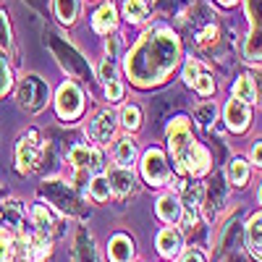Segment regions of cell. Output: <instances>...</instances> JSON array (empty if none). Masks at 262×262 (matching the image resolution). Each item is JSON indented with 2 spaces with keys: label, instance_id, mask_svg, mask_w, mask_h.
<instances>
[{
  "label": "cell",
  "instance_id": "1",
  "mask_svg": "<svg viewBox=\"0 0 262 262\" xmlns=\"http://www.w3.org/2000/svg\"><path fill=\"white\" fill-rule=\"evenodd\" d=\"M181 58L179 39L168 32H149L126 58V71L139 86L163 81Z\"/></svg>",
  "mask_w": 262,
  "mask_h": 262
},
{
  "label": "cell",
  "instance_id": "2",
  "mask_svg": "<svg viewBox=\"0 0 262 262\" xmlns=\"http://www.w3.org/2000/svg\"><path fill=\"white\" fill-rule=\"evenodd\" d=\"M48 97H50V86L45 79H39V76H24L18 84V102L24 111L29 113H39L42 107L48 105Z\"/></svg>",
  "mask_w": 262,
  "mask_h": 262
},
{
  "label": "cell",
  "instance_id": "3",
  "mask_svg": "<svg viewBox=\"0 0 262 262\" xmlns=\"http://www.w3.org/2000/svg\"><path fill=\"white\" fill-rule=\"evenodd\" d=\"M48 42H50L55 58L60 60V66L71 76H76V79H86V76H90V66H86V60L69 45V42H63L58 34H48Z\"/></svg>",
  "mask_w": 262,
  "mask_h": 262
},
{
  "label": "cell",
  "instance_id": "4",
  "mask_svg": "<svg viewBox=\"0 0 262 262\" xmlns=\"http://www.w3.org/2000/svg\"><path fill=\"white\" fill-rule=\"evenodd\" d=\"M55 107H58V116L63 121H74L81 116L84 111V95L79 92L76 84H63L58 90V100H55Z\"/></svg>",
  "mask_w": 262,
  "mask_h": 262
},
{
  "label": "cell",
  "instance_id": "5",
  "mask_svg": "<svg viewBox=\"0 0 262 262\" xmlns=\"http://www.w3.org/2000/svg\"><path fill=\"white\" fill-rule=\"evenodd\" d=\"M42 194H45L53 205H58L63 212H69V215L81 212L79 196H76L69 186H66V184H45V186H42Z\"/></svg>",
  "mask_w": 262,
  "mask_h": 262
},
{
  "label": "cell",
  "instance_id": "6",
  "mask_svg": "<svg viewBox=\"0 0 262 262\" xmlns=\"http://www.w3.org/2000/svg\"><path fill=\"white\" fill-rule=\"evenodd\" d=\"M142 170H144V179L152 184V186H160L168 181L170 170H168V163H165V155L160 149H149L144 155V163H142Z\"/></svg>",
  "mask_w": 262,
  "mask_h": 262
},
{
  "label": "cell",
  "instance_id": "7",
  "mask_svg": "<svg viewBox=\"0 0 262 262\" xmlns=\"http://www.w3.org/2000/svg\"><path fill=\"white\" fill-rule=\"evenodd\" d=\"M16 160H18L21 173H27L37 165V160H39V134L37 131H29L27 137H21L18 149H16Z\"/></svg>",
  "mask_w": 262,
  "mask_h": 262
},
{
  "label": "cell",
  "instance_id": "8",
  "mask_svg": "<svg viewBox=\"0 0 262 262\" xmlns=\"http://www.w3.org/2000/svg\"><path fill=\"white\" fill-rule=\"evenodd\" d=\"M168 139H170V152H173V158H181L184 152L191 147V131H189V123L184 118L179 121H173L170 131H168Z\"/></svg>",
  "mask_w": 262,
  "mask_h": 262
},
{
  "label": "cell",
  "instance_id": "9",
  "mask_svg": "<svg viewBox=\"0 0 262 262\" xmlns=\"http://www.w3.org/2000/svg\"><path fill=\"white\" fill-rule=\"evenodd\" d=\"M100 160H102L100 152L84 147V144H76V147H71V152H69V163H71L74 168H79V170H84V168L97 170V168H100Z\"/></svg>",
  "mask_w": 262,
  "mask_h": 262
},
{
  "label": "cell",
  "instance_id": "10",
  "mask_svg": "<svg viewBox=\"0 0 262 262\" xmlns=\"http://www.w3.org/2000/svg\"><path fill=\"white\" fill-rule=\"evenodd\" d=\"M226 123L231 131H244L249 126V107L242 100H231L226 105Z\"/></svg>",
  "mask_w": 262,
  "mask_h": 262
},
{
  "label": "cell",
  "instance_id": "11",
  "mask_svg": "<svg viewBox=\"0 0 262 262\" xmlns=\"http://www.w3.org/2000/svg\"><path fill=\"white\" fill-rule=\"evenodd\" d=\"M223 202H226V186H223V179L221 176H215L210 181V186H207V202H205V210H207L210 221L215 217V212L223 207Z\"/></svg>",
  "mask_w": 262,
  "mask_h": 262
},
{
  "label": "cell",
  "instance_id": "12",
  "mask_svg": "<svg viewBox=\"0 0 262 262\" xmlns=\"http://www.w3.org/2000/svg\"><path fill=\"white\" fill-rule=\"evenodd\" d=\"M113 131H116V118L111 113H97V118L90 123V137L95 142H107L113 137Z\"/></svg>",
  "mask_w": 262,
  "mask_h": 262
},
{
  "label": "cell",
  "instance_id": "13",
  "mask_svg": "<svg viewBox=\"0 0 262 262\" xmlns=\"http://www.w3.org/2000/svg\"><path fill=\"white\" fill-rule=\"evenodd\" d=\"M107 252H111V259L113 262H131V254H134V244H131V238L118 233L111 238V247H107Z\"/></svg>",
  "mask_w": 262,
  "mask_h": 262
},
{
  "label": "cell",
  "instance_id": "14",
  "mask_svg": "<svg viewBox=\"0 0 262 262\" xmlns=\"http://www.w3.org/2000/svg\"><path fill=\"white\" fill-rule=\"evenodd\" d=\"M76 262H100L95 242L90 238V233H86L84 228L76 231Z\"/></svg>",
  "mask_w": 262,
  "mask_h": 262
},
{
  "label": "cell",
  "instance_id": "15",
  "mask_svg": "<svg viewBox=\"0 0 262 262\" xmlns=\"http://www.w3.org/2000/svg\"><path fill=\"white\" fill-rule=\"evenodd\" d=\"M158 249H160V254H165V257H176V254L181 252V233L173 231V228L160 231V236H158Z\"/></svg>",
  "mask_w": 262,
  "mask_h": 262
},
{
  "label": "cell",
  "instance_id": "16",
  "mask_svg": "<svg viewBox=\"0 0 262 262\" xmlns=\"http://www.w3.org/2000/svg\"><path fill=\"white\" fill-rule=\"evenodd\" d=\"M200 200H202V186H186L184 191V207H186V226L196 223V210H200Z\"/></svg>",
  "mask_w": 262,
  "mask_h": 262
},
{
  "label": "cell",
  "instance_id": "17",
  "mask_svg": "<svg viewBox=\"0 0 262 262\" xmlns=\"http://www.w3.org/2000/svg\"><path fill=\"white\" fill-rule=\"evenodd\" d=\"M107 184H111V191H116V194H128L131 186H134V173L128 168H118V170L111 173Z\"/></svg>",
  "mask_w": 262,
  "mask_h": 262
},
{
  "label": "cell",
  "instance_id": "18",
  "mask_svg": "<svg viewBox=\"0 0 262 262\" xmlns=\"http://www.w3.org/2000/svg\"><path fill=\"white\" fill-rule=\"evenodd\" d=\"M158 215L163 217L165 223H176L179 217H181V205H179L176 196H173V194L163 196V200L158 202Z\"/></svg>",
  "mask_w": 262,
  "mask_h": 262
},
{
  "label": "cell",
  "instance_id": "19",
  "mask_svg": "<svg viewBox=\"0 0 262 262\" xmlns=\"http://www.w3.org/2000/svg\"><path fill=\"white\" fill-rule=\"evenodd\" d=\"M0 223H3V228H11V231H18L21 228V207L18 202H3L0 205Z\"/></svg>",
  "mask_w": 262,
  "mask_h": 262
},
{
  "label": "cell",
  "instance_id": "20",
  "mask_svg": "<svg viewBox=\"0 0 262 262\" xmlns=\"http://www.w3.org/2000/svg\"><path fill=\"white\" fill-rule=\"evenodd\" d=\"M116 160H118L121 168H131V165H134V160H137L134 142H131V139H121L118 147H116Z\"/></svg>",
  "mask_w": 262,
  "mask_h": 262
},
{
  "label": "cell",
  "instance_id": "21",
  "mask_svg": "<svg viewBox=\"0 0 262 262\" xmlns=\"http://www.w3.org/2000/svg\"><path fill=\"white\" fill-rule=\"evenodd\" d=\"M247 179H249V168H247V163H244L242 158H233V160L228 163V181H231L233 186H244Z\"/></svg>",
  "mask_w": 262,
  "mask_h": 262
},
{
  "label": "cell",
  "instance_id": "22",
  "mask_svg": "<svg viewBox=\"0 0 262 262\" xmlns=\"http://www.w3.org/2000/svg\"><path fill=\"white\" fill-rule=\"evenodd\" d=\"M113 27H116V8L107 3L95 13V29L97 32H111Z\"/></svg>",
  "mask_w": 262,
  "mask_h": 262
},
{
  "label": "cell",
  "instance_id": "23",
  "mask_svg": "<svg viewBox=\"0 0 262 262\" xmlns=\"http://www.w3.org/2000/svg\"><path fill=\"white\" fill-rule=\"evenodd\" d=\"M55 13L63 24H71L79 13V0H55Z\"/></svg>",
  "mask_w": 262,
  "mask_h": 262
},
{
  "label": "cell",
  "instance_id": "24",
  "mask_svg": "<svg viewBox=\"0 0 262 262\" xmlns=\"http://www.w3.org/2000/svg\"><path fill=\"white\" fill-rule=\"evenodd\" d=\"M233 95H236V100H242V102H254V100H257V90H254L252 79H249V76L238 79L236 86H233Z\"/></svg>",
  "mask_w": 262,
  "mask_h": 262
},
{
  "label": "cell",
  "instance_id": "25",
  "mask_svg": "<svg viewBox=\"0 0 262 262\" xmlns=\"http://www.w3.org/2000/svg\"><path fill=\"white\" fill-rule=\"evenodd\" d=\"M247 247L254 257H259V215H254L247 226Z\"/></svg>",
  "mask_w": 262,
  "mask_h": 262
},
{
  "label": "cell",
  "instance_id": "26",
  "mask_svg": "<svg viewBox=\"0 0 262 262\" xmlns=\"http://www.w3.org/2000/svg\"><path fill=\"white\" fill-rule=\"evenodd\" d=\"M123 13L128 21H144L147 18V6L142 3V0H126V6H123Z\"/></svg>",
  "mask_w": 262,
  "mask_h": 262
},
{
  "label": "cell",
  "instance_id": "27",
  "mask_svg": "<svg viewBox=\"0 0 262 262\" xmlns=\"http://www.w3.org/2000/svg\"><path fill=\"white\" fill-rule=\"evenodd\" d=\"M121 123L126 126V128H139V123H142V111L137 105H126L123 111H121Z\"/></svg>",
  "mask_w": 262,
  "mask_h": 262
},
{
  "label": "cell",
  "instance_id": "28",
  "mask_svg": "<svg viewBox=\"0 0 262 262\" xmlns=\"http://www.w3.org/2000/svg\"><path fill=\"white\" fill-rule=\"evenodd\" d=\"M34 223H37V231L39 233H53V217H50V212L42 207V205L34 207Z\"/></svg>",
  "mask_w": 262,
  "mask_h": 262
},
{
  "label": "cell",
  "instance_id": "29",
  "mask_svg": "<svg viewBox=\"0 0 262 262\" xmlns=\"http://www.w3.org/2000/svg\"><path fill=\"white\" fill-rule=\"evenodd\" d=\"M170 111H173V102H170L168 97L152 100V121H165Z\"/></svg>",
  "mask_w": 262,
  "mask_h": 262
},
{
  "label": "cell",
  "instance_id": "30",
  "mask_svg": "<svg viewBox=\"0 0 262 262\" xmlns=\"http://www.w3.org/2000/svg\"><path fill=\"white\" fill-rule=\"evenodd\" d=\"M215 116H217V107H215V102H205V105H200L194 111V118L200 121L202 126H210L212 121H215Z\"/></svg>",
  "mask_w": 262,
  "mask_h": 262
},
{
  "label": "cell",
  "instance_id": "31",
  "mask_svg": "<svg viewBox=\"0 0 262 262\" xmlns=\"http://www.w3.org/2000/svg\"><path fill=\"white\" fill-rule=\"evenodd\" d=\"M212 42H217V24H210L207 27H202L200 32H196V45L200 48H207V45H212Z\"/></svg>",
  "mask_w": 262,
  "mask_h": 262
},
{
  "label": "cell",
  "instance_id": "32",
  "mask_svg": "<svg viewBox=\"0 0 262 262\" xmlns=\"http://www.w3.org/2000/svg\"><path fill=\"white\" fill-rule=\"evenodd\" d=\"M90 191H92V196H95L97 202H102V200H107V196H111V184H107V179L97 176V179L90 184Z\"/></svg>",
  "mask_w": 262,
  "mask_h": 262
},
{
  "label": "cell",
  "instance_id": "33",
  "mask_svg": "<svg viewBox=\"0 0 262 262\" xmlns=\"http://www.w3.org/2000/svg\"><path fill=\"white\" fill-rule=\"evenodd\" d=\"M247 60H257L259 58V29H252L249 39H247V48H244Z\"/></svg>",
  "mask_w": 262,
  "mask_h": 262
},
{
  "label": "cell",
  "instance_id": "34",
  "mask_svg": "<svg viewBox=\"0 0 262 262\" xmlns=\"http://www.w3.org/2000/svg\"><path fill=\"white\" fill-rule=\"evenodd\" d=\"M158 13L163 16H173V13H184V3L181 0H158Z\"/></svg>",
  "mask_w": 262,
  "mask_h": 262
},
{
  "label": "cell",
  "instance_id": "35",
  "mask_svg": "<svg viewBox=\"0 0 262 262\" xmlns=\"http://www.w3.org/2000/svg\"><path fill=\"white\" fill-rule=\"evenodd\" d=\"M13 257V242L6 231H0V262H11Z\"/></svg>",
  "mask_w": 262,
  "mask_h": 262
},
{
  "label": "cell",
  "instance_id": "36",
  "mask_svg": "<svg viewBox=\"0 0 262 262\" xmlns=\"http://www.w3.org/2000/svg\"><path fill=\"white\" fill-rule=\"evenodd\" d=\"M194 86H196V92H200V95H212L215 92V79L207 76V74H202V76H196Z\"/></svg>",
  "mask_w": 262,
  "mask_h": 262
},
{
  "label": "cell",
  "instance_id": "37",
  "mask_svg": "<svg viewBox=\"0 0 262 262\" xmlns=\"http://www.w3.org/2000/svg\"><path fill=\"white\" fill-rule=\"evenodd\" d=\"M48 252H50V247H48L45 242H32V247L27 249V254H29V259H32V262H39Z\"/></svg>",
  "mask_w": 262,
  "mask_h": 262
},
{
  "label": "cell",
  "instance_id": "38",
  "mask_svg": "<svg viewBox=\"0 0 262 262\" xmlns=\"http://www.w3.org/2000/svg\"><path fill=\"white\" fill-rule=\"evenodd\" d=\"M11 90V69L6 66V60L0 58V97Z\"/></svg>",
  "mask_w": 262,
  "mask_h": 262
},
{
  "label": "cell",
  "instance_id": "39",
  "mask_svg": "<svg viewBox=\"0 0 262 262\" xmlns=\"http://www.w3.org/2000/svg\"><path fill=\"white\" fill-rule=\"evenodd\" d=\"M11 45V29H8V18H6V13L0 11V50L3 48H8Z\"/></svg>",
  "mask_w": 262,
  "mask_h": 262
},
{
  "label": "cell",
  "instance_id": "40",
  "mask_svg": "<svg viewBox=\"0 0 262 262\" xmlns=\"http://www.w3.org/2000/svg\"><path fill=\"white\" fill-rule=\"evenodd\" d=\"M247 13H249L252 27L259 29V0H247Z\"/></svg>",
  "mask_w": 262,
  "mask_h": 262
},
{
  "label": "cell",
  "instance_id": "41",
  "mask_svg": "<svg viewBox=\"0 0 262 262\" xmlns=\"http://www.w3.org/2000/svg\"><path fill=\"white\" fill-rule=\"evenodd\" d=\"M105 95H107V100L111 102H116V100H121V95H123V86L113 79V81H107V86H105Z\"/></svg>",
  "mask_w": 262,
  "mask_h": 262
},
{
  "label": "cell",
  "instance_id": "42",
  "mask_svg": "<svg viewBox=\"0 0 262 262\" xmlns=\"http://www.w3.org/2000/svg\"><path fill=\"white\" fill-rule=\"evenodd\" d=\"M100 79H102L105 84L116 79V69H113V63L107 60V58H105V60H102V66H100Z\"/></svg>",
  "mask_w": 262,
  "mask_h": 262
},
{
  "label": "cell",
  "instance_id": "43",
  "mask_svg": "<svg viewBox=\"0 0 262 262\" xmlns=\"http://www.w3.org/2000/svg\"><path fill=\"white\" fill-rule=\"evenodd\" d=\"M196 76H200V69H196V63H194V60H189V63H186V69H184V81H186L189 86H194Z\"/></svg>",
  "mask_w": 262,
  "mask_h": 262
},
{
  "label": "cell",
  "instance_id": "44",
  "mask_svg": "<svg viewBox=\"0 0 262 262\" xmlns=\"http://www.w3.org/2000/svg\"><path fill=\"white\" fill-rule=\"evenodd\" d=\"M107 53H111V58L118 53V39L113 37V39H107Z\"/></svg>",
  "mask_w": 262,
  "mask_h": 262
},
{
  "label": "cell",
  "instance_id": "45",
  "mask_svg": "<svg viewBox=\"0 0 262 262\" xmlns=\"http://www.w3.org/2000/svg\"><path fill=\"white\" fill-rule=\"evenodd\" d=\"M184 262H205V259H202V254L191 252V254H186V257H184Z\"/></svg>",
  "mask_w": 262,
  "mask_h": 262
},
{
  "label": "cell",
  "instance_id": "46",
  "mask_svg": "<svg viewBox=\"0 0 262 262\" xmlns=\"http://www.w3.org/2000/svg\"><path fill=\"white\" fill-rule=\"evenodd\" d=\"M252 160H254V163H259V142H257V144H254V149H252Z\"/></svg>",
  "mask_w": 262,
  "mask_h": 262
},
{
  "label": "cell",
  "instance_id": "47",
  "mask_svg": "<svg viewBox=\"0 0 262 262\" xmlns=\"http://www.w3.org/2000/svg\"><path fill=\"white\" fill-rule=\"evenodd\" d=\"M221 3H223V6H233V3H236V0H221Z\"/></svg>",
  "mask_w": 262,
  "mask_h": 262
},
{
  "label": "cell",
  "instance_id": "48",
  "mask_svg": "<svg viewBox=\"0 0 262 262\" xmlns=\"http://www.w3.org/2000/svg\"><path fill=\"white\" fill-rule=\"evenodd\" d=\"M0 194H3V189H0Z\"/></svg>",
  "mask_w": 262,
  "mask_h": 262
}]
</instances>
